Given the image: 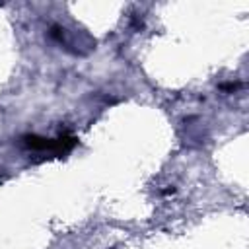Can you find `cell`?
Instances as JSON below:
<instances>
[{
    "label": "cell",
    "mask_w": 249,
    "mask_h": 249,
    "mask_svg": "<svg viewBox=\"0 0 249 249\" xmlns=\"http://www.w3.org/2000/svg\"><path fill=\"white\" fill-rule=\"evenodd\" d=\"M23 146L35 152H51V154H66L76 146L74 136H58V138H43V136H23Z\"/></svg>",
    "instance_id": "cell-1"
}]
</instances>
